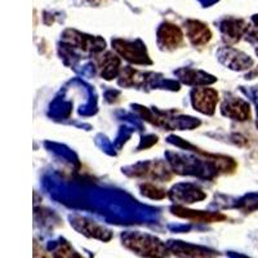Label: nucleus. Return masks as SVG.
<instances>
[{"label": "nucleus", "instance_id": "nucleus-2", "mask_svg": "<svg viewBox=\"0 0 258 258\" xmlns=\"http://www.w3.org/2000/svg\"><path fill=\"white\" fill-rule=\"evenodd\" d=\"M161 38L164 39L165 43H168V44H178V41L181 40L182 35L181 32H179V30L177 29V27H173V26H165L163 27V30H161Z\"/></svg>", "mask_w": 258, "mask_h": 258}, {"label": "nucleus", "instance_id": "nucleus-1", "mask_svg": "<svg viewBox=\"0 0 258 258\" xmlns=\"http://www.w3.org/2000/svg\"><path fill=\"white\" fill-rule=\"evenodd\" d=\"M190 38L192 39V41L195 44H199V43H203V41H207L211 36V32H209L208 27H206V25H202L199 22H192L190 26Z\"/></svg>", "mask_w": 258, "mask_h": 258}]
</instances>
